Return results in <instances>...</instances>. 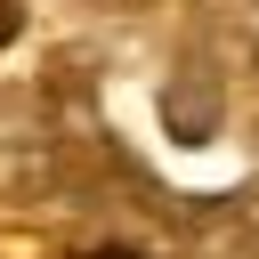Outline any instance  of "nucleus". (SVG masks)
I'll return each mask as SVG.
<instances>
[{
  "mask_svg": "<svg viewBox=\"0 0 259 259\" xmlns=\"http://www.w3.org/2000/svg\"><path fill=\"white\" fill-rule=\"evenodd\" d=\"M57 178V138H49V113L24 97V105H0V186L8 194H40Z\"/></svg>",
  "mask_w": 259,
  "mask_h": 259,
  "instance_id": "nucleus-1",
  "label": "nucleus"
},
{
  "mask_svg": "<svg viewBox=\"0 0 259 259\" xmlns=\"http://www.w3.org/2000/svg\"><path fill=\"white\" fill-rule=\"evenodd\" d=\"M16 24H24V0H0V49L16 40Z\"/></svg>",
  "mask_w": 259,
  "mask_h": 259,
  "instance_id": "nucleus-3",
  "label": "nucleus"
},
{
  "mask_svg": "<svg viewBox=\"0 0 259 259\" xmlns=\"http://www.w3.org/2000/svg\"><path fill=\"white\" fill-rule=\"evenodd\" d=\"M162 121H170L178 146H202V138L219 130V65H210V57H186V65L162 81Z\"/></svg>",
  "mask_w": 259,
  "mask_h": 259,
  "instance_id": "nucleus-2",
  "label": "nucleus"
},
{
  "mask_svg": "<svg viewBox=\"0 0 259 259\" xmlns=\"http://www.w3.org/2000/svg\"><path fill=\"white\" fill-rule=\"evenodd\" d=\"M97 259H138V251H97Z\"/></svg>",
  "mask_w": 259,
  "mask_h": 259,
  "instance_id": "nucleus-4",
  "label": "nucleus"
},
{
  "mask_svg": "<svg viewBox=\"0 0 259 259\" xmlns=\"http://www.w3.org/2000/svg\"><path fill=\"white\" fill-rule=\"evenodd\" d=\"M113 8H146V0H113Z\"/></svg>",
  "mask_w": 259,
  "mask_h": 259,
  "instance_id": "nucleus-5",
  "label": "nucleus"
}]
</instances>
